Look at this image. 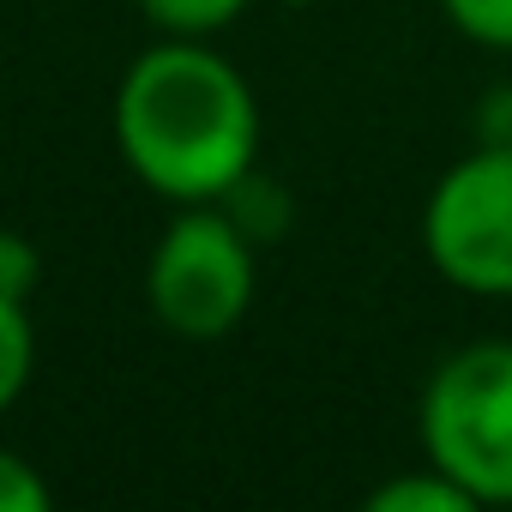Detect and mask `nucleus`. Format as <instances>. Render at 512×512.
I'll list each match as a JSON object with an SVG mask.
<instances>
[{
    "label": "nucleus",
    "mask_w": 512,
    "mask_h": 512,
    "mask_svg": "<svg viewBox=\"0 0 512 512\" xmlns=\"http://www.w3.org/2000/svg\"><path fill=\"white\" fill-rule=\"evenodd\" d=\"M476 145H512V91H488L476 109Z\"/></svg>",
    "instance_id": "nucleus-12"
},
{
    "label": "nucleus",
    "mask_w": 512,
    "mask_h": 512,
    "mask_svg": "<svg viewBox=\"0 0 512 512\" xmlns=\"http://www.w3.org/2000/svg\"><path fill=\"white\" fill-rule=\"evenodd\" d=\"M37 374V326H31V302L0 296V416H7Z\"/></svg>",
    "instance_id": "nucleus-7"
},
{
    "label": "nucleus",
    "mask_w": 512,
    "mask_h": 512,
    "mask_svg": "<svg viewBox=\"0 0 512 512\" xmlns=\"http://www.w3.org/2000/svg\"><path fill=\"white\" fill-rule=\"evenodd\" d=\"M284 7H308V0H284Z\"/></svg>",
    "instance_id": "nucleus-13"
},
{
    "label": "nucleus",
    "mask_w": 512,
    "mask_h": 512,
    "mask_svg": "<svg viewBox=\"0 0 512 512\" xmlns=\"http://www.w3.org/2000/svg\"><path fill=\"white\" fill-rule=\"evenodd\" d=\"M217 205L241 223V235H253L260 247H266V241H284V235H290V223H296V199H290V193H284L260 163H253V169H247V175H241Z\"/></svg>",
    "instance_id": "nucleus-5"
},
{
    "label": "nucleus",
    "mask_w": 512,
    "mask_h": 512,
    "mask_svg": "<svg viewBox=\"0 0 512 512\" xmlns=\"http://www.w3.org/2000/svg\"><path fill=\"white\" fill-rule=\"evenodd\" d=\"M49 506H55L49 476H43L25 452H7V446H0V512H49Z\"/></svg>",
    "instance_id": "nucleus-10"
},
{
    "label": "nucleus",
    "mask_w": 512,
    "mask_h": 512,
    "mask_svg": "<svg viewBox=\"0 0 512 512\" xmlns=\"http://www.w3.org/2000/svg\"><path fill=\"white\" fill-rule=\"evenodd\" d=\"M260 139V97L217 43L157 37L115 85V151L169 205H217L260 163Z\"/></svg>",
    "instance_id": "nucleus-1"
},
{
    "label": "nucleus",
    "mask_w": 512,
    "mask_h": 512,
    "mask_svg": "<svg viewBox=\"0 0 512 512\" xmlns=\"http://www.w3.org/2000/svg\"><path fill=\"white\" fill-rule=\"evenodd\" d=\"M260 296V241L223 205H175L145 253V308L169 338L217 344Z\"/></svg>",
    "instance_id": "nucleus-3"
},
{
    "label": "nucleus",
    "mask_w": 512,
    "mask_h": 512,
    "mask_svg": "<svg viewBox=\"0 0 512 512\" xmlns=\"http://www.w3.org/2000/svg\"><path fill=\"white\" fill-rule=\"evenodd\" d=\"M368 512H476V506L446 470H434L422 458L416 470H398L380 488H368Z\"/></svg>",
    "instance_id": "nucleus-6"
},
{
    "label": "nucleus",
    "mask_w": 512,
    "mask_h": 512,
    "mask_svg": "<svg viewBox=\"0 0 512 512\" xmlns=\"http://www.w3.org/2000/svg\"><path fill=\"white\" fill-rule=\"evenodd\" d=\"M440 13L464 43L512 55V0H440Z\"/></svg>",
    "instance_id": "nucleus-9"
},
{
    "label": "nucleus",
    "mask_w": 512,
    "mask_h": 512,
    "mask_svg": "<svg viewBox=\"0 0 512 512\" xmlns=\"http://www.w3.org/2000/svg\"><path fill=\"white\" fill-rule=\"evenodd\" d=\"M253 0H139V19L157 31V37H193V43H211L217 31H229Z\"/></svg>",
    "instance_id": "nucleus-8"
},
{
    "label": "nucleus",
    "mask_w": 512,
    "mask_h": 512,
    "mask_svg": "<svg viewBox=\"0 0 512 512\" xmlns=\"http://www.w3.org/2000/svg\"><path fill=\"white\" fill-rule=\"evenodd\" d=\"M422 253L446 290L512 302V145H476L428 187Z\"/></svg>",
    "instance_id": "nucleus-4"
},
{
    "label": "nucleus",
    "mask_w": 512,
    "mask_h": 512,
    "mask_svg": "<svg viewBox=\"0 0 512 512\" xmlns=\"http://www.w3.org/2000/svg\"><path fill=\"white\" fill-rule=\"evenodd\" d=\"M43 284V253L31 235L19 229H0V296H13V302H31Z\"/></svg>",
    "instance_id": "nucleus-11"
},
{
    "label": "nucleus",
    "mask_w": 512,
    "mask_h": 512,
    "mask_svg": "<svg viewBox=\"0 0 512 512\" xmlns=\"http://www.w3.org/2000/svg\"><path fill=\"white\" fill-rule=\"evenodd\" d=\"M416 440L470 506H512V338H470L434 362Z\"/></svg>",
    "instance_id": "nucleus-2"
}]
</instances>
